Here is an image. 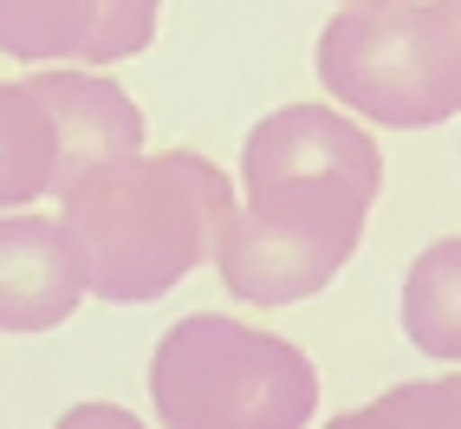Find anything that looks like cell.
I'll use <instances>...</instances> for the list:
<instances>
[{
	"instance_id": "obj_1",
	"label": "cell",
	"mask_w": 461,
	"mask_h": 429,
	"mask_svg": "<svg viewBox=\"0 0 461 429\" xmlns=\"http://www.w3.org/2000/svg\"><path fill=\"white\" fill-rule=\"evenodd\" d=\"M234 182L195 150H143L111 169L78 176L59 196V234L78 267V287L143 306L182 287L202 260H214L228 214H234Z\"/></svg>"
},
{
	"instance_id": "obj_2",
	"label": "cell",
	"mask_w": 461,
	"mask_h": 429,
	"mask_svg": "<svg viewBox=\"0 0 461 429\" xmlns=\"http://www.w3.org/2000/svg\"><path fill=\"white\" fill-rule=\"evenodd\" d=\"M377 189H384L377 137L351 111L280 105L240 143V214L260 228L357 254Z\"/></svg>"
},
{
	"instance_id": "obj_3",
	"label": "cell",
	"mask_w": 461,
	"mask_h": 429,
	"mask_svg": "<svg viewBox=\"0 0 461 429\" xmlns=\"http://www.w3.org/2000/svg\"><path fill=\"white\" fill-rule=\"evenodd\" d=\"M149 397L163 429H305L319 410V371L273 332L189 313L149 358Z\"/></svg>"
},
{
	"instance_id": "obj_4",
	"label": "cell",
	"mask_w": 461,
	"mask_h": 429,
	"mask_svg": "<svg viewBox=\"0 0 461 429\" xmlns=\"http://www.w3.org/2000/svg\"><path fill=\"white\" fill-rule=\"evenodd\" d=\"M319 85L364 124L436 131L461 111V20L448 0L345 7L319 33Z\"/></svg>"
},
{
	"instance_id": "obj_5",
	"label": "cell",
	"mask_w": 461,
	"mask_h": 429,
	"mask_svg": "<svg viewBox=\"0 0 461 429\" xmlns=\"http://www.w3.org/2000/svg\"><path fill=\"white\" fill-rule=\"evenodd\" d=\"M163 0H0V52L20 66H124L149 52Z\"/></svg>"
},
{
	"instance_id": "obj_6",
	"label": "cell",
	"mask_w": 461,
	"mask_h": 429,
	"mask_svg": "<svg viewBox=\"0 0 461 429\" xmlns=\"http://www.w3.org/2000/svg\"><path fill=\"white\" fill-rule=\"evenodd\" d=\"M59 124V196L78 176L143 157V111L117 78L104 72H26Z\"/></svg>"
},
{
	"instance_id": "obj_7",
	"label": "cell",
	"mask_w": 461,
	"mask_h": 429,
	"mask_svg": "<svg viewBox=\"0 0 461 429\" xmlns=\"http://www.w3.org/2000/svg\"><path fill=\"white\" fill-rule=\"evenodd\" d=\"M78 299L85 287L52 214L33 208L0 214V332H14V339L52 332L78 313Z\"/></svg>"
},
{
	"instance_id": "obj_8",
	"label": "cell",
	"mask_w": 461,
	"mask_h": 429,
	"mask_svg": "<svg viewBox=\"0 0 461 429\" xmlns=\"http://www.w3.org/2000/svg\"><path fill=\"white\" fill-rule=\"evenodd\" d=\"M59 196V124L33 78H0V214Z\"/></svg>"
},
{
	"instance_id": "obj_9",
	"label": "cell",
	"mask_w": 461,
	"mask_h": 429,
	"mask_svg": "<svg viewBox=\"0 0 461 429\" xmlns=\"http://www.w3.org/2000/svg\"><path fill=\"white\" fill-rule=\"evenodd\" d=\"M403 332L410 345L461 364V234H442L403 273Z\"/></svg>"
},
{
	"instance_id": "obj_10",
	"label": "cell",
	"mask_w": 461,
	"mask_h": 429,
	"mask_svg": "<svg viewBox=\"0 0 461 429\" xmlns=\"http://www.w3.org/2000/svg\"><path fill=\"white\" fill-rule=\"evenodd\" d=\"M325 429H461V371L455 378L396 384V390L371 397V404L331 416Z\"/></svg>"
},
{
	"instance_id": "obj_11",
	"label": "cell",
	"mask_w": 461,
	"mask_h": 429,
	"mask_svg": "<svg viewBox=\"0 0 461 429\" xmlns=\"http://www.w3.org/2000/svg\"><path fill=\"white\" fill-rule=\"evenodd\" d=\"M52 429H143V423H137L124 404H72Z\"/></svg>"
},
{
	"instance_id": "obj_12",
	"label": "cell",
	"mask_w": 461,
	"mask_h": 429,
	"mask_svg": "<svg viewBox=\"0 0 461 429\" xmlns=\"http://www.w3.org/2000/svg\"><path fill=\"white\" fill-rule=\"evenodd\" d=\"M338 7H396V0H338Z\"/></svg>"
},
{
	"instance_id": "obj_13",
	"label": "cell",
	"mask_w": 461,
	"mask_h": 429,
	"mask_svg": "<svg viewBox=\"0 0 461 429\" xmlns=\"http://www.w3.org/2000/svg\"><path fill=\"white\" fill-rule=\"evenodd\" d=\"M448 7H455V20H461V0H448Z\"/></svg>"
}]
</instances>
